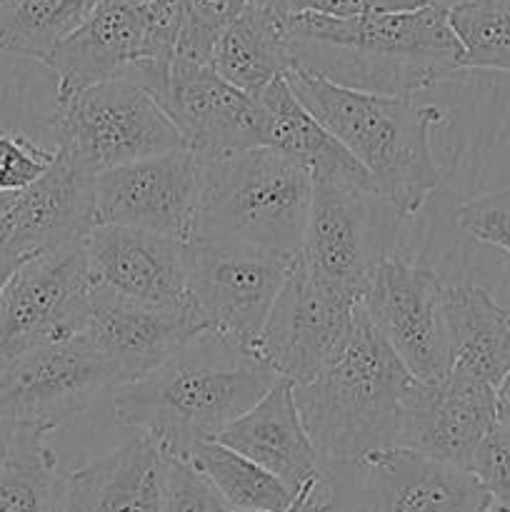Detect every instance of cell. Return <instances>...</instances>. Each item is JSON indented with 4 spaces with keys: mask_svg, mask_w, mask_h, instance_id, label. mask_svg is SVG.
<instances>
[{
    "mask_svg": "<svg viewBox=\"0 0 510 512\" xmlns=\"http://www.w3.org/2000/svg\"><path fill=\"white\" fill-rule=\"evenodd\" d=\"M293 68L360 93L413 98L463 70V48L450 28L448 5L323 18H285Z\"/></svg>",
    "mask_w": 510,
    "mask_h": 512,
    "instance_id": "obj_1",
    "label": "cell"
},
{
    "mask_svg": "<svg viewBox=\"0 0 510 512\" xmlns=\"http://www.w3.org/2000/svg\"><path fill=\"white\" fill-rule=\"evenodd\" d=\"M275 380L253 350L203 333L158 370L120 385L110 410L123 428L148 435L163 453L188 458L195 443L213 440L248 413Z\"/></svg>",
    "mask_w": 510,
    "mask_h": 512,
    "instance_id": "obj_2",
    "label": "cell"
},
{
    "mask_svg": "<svg viewBox=\"0 0 510 512\" xmlns=\"http://www.w3.org/2000/svg\"><path fill=\"white\" fill-rule=\"evenodd\" d=\"M285 80L303 108L358 160L378 193L405 220L423 210L440 185L430 128L445 123L443 110L413 98L360 93L298 68Z\"/></svg>",
    "mask_w": 510,
    "mask_h": 512,
    "instance_id": "obj_3",
    "label": "cell"
},
{
    "mask_svg": "<svg viewBox=\"0 0 510 512\" xmlns=\"http://www.w3.org/2000/svg\"><path fill=\"white\" fill-rule=\"evenodd\" d=\"M413 380L358 305L338 358L315 380L293 385L295 408L320 460L358 468L368 455L395 448Z\"/></svg>",
    "mask_w": 510,
    "mask_h": 512,
    "instance_id": "obj_4",
    "label": "cell"
},
{
    "mask_svg": "<svg viewBox=\"0 0 510 512\" xmlns=\"http://www.w3.org/2000/svg\"><path fill=\"white\" fill-rule=\"evenodd\" d=\"M313 203V173L275 148L205 160L190 243H230L298 255Z\"/></svg>",
    "mask_w": 510,
    "mask_h": 512,
    "instance_id": "obj_5",
    "label": "cell"
},
{
    "mask_svg": "<svg viewBox=\"0 0 510 512\" xmlns=\"http://www.w3.org/2000/svg\"><path fill=\"white\" fill-rule=\"evenodd\" d=\"M50 128L58 153L93 178L135 160L185 150L158 100L130 80H110L58 100Z\"/></svg>",
    "mask_w": 510,
    "mask_h": 512,
    "instance_id": "obj_6",
    "label": "cell"
},
{
    "mask_svg": "<svg viewBox=\"0 0 510 512\" xmlns=\"http://www.w3.org/2000/svg\"><path fill=\"white\" fill-rule=\"evenodd\" d=\"M403 215L375 188L313 180L300 260L310 273L360 303L370 278L390 258Z\"/></svg>",
    "mask_w": 510,
    "mask_h": 512,
    "instance_id": "obj_7",
    "label": "cell"
},
{
    "mask_svg": "<svg viewBox=\"0 0 510 512\" xmlns=\"http://www.w3.org/2000/svg\"><path fill=\"white\" fill-rule=\"evenodd\" d=\"M295 258L250 245L185 243L188 293L208 333L253 350Z\"/></svg>",
    "mask_w": 510,
    "mask_h": 512,
    "instance_id": "obj_8",
    "label": "cell"
},
{
    "mask_svg": "<svg viewBox=\"0 0 510 512\" xmlns=\"http://www.w3.org/2000/svg\"><path fill=\"white\" fill-rule=\"evenodd\" d=\"M93 288L83 243L28 255L0 290V363L75 338Z\"/></svg>",
    "mask_w": 510,
    "mask_h": 512,
    "instance_id": "obj_9",
    "label": "cell"
},
{
    "mask_svg": "<svg viewBox=\"0 0 510 512\" xmlns=\"http://www.w3.org/2000/svg\"><path fill=\"white\" fill-rule=\"evenodd\" d=\"M358 305L315 278L298 255L255 340V358L278 380L310 383L345 348Z\"/></svg>",
    "mask_w": 510,
    "mask_h": 512,
    "instance_id": "obj_10",
    "label": "cell"
},
{
    "mask_svg": "<svg viewBox=\"0 0 510 512\" xmlns=\"http://www.w3.org/2000/svg\"><path fill=\"white\" fill-rule=\"evenodd\" d=\"M173 58L130 0H98L80 28L55 50L48 68L58 78V100L110 80H130L158 100Z\"/></svg>",
    "mask_w": 510,
    "mask_h": 512,
    "instance_id": "obj_11",
    "label": "cell"
},
{
    "mask_svg": "<svg viewBox=\"0 0 510 512\" xmlns=\"http://www.w3.org/2000/svg\"><path fill=\"white\" fill-rule=\"evenodd\" d=\"M115 390L113 370L75 335L0 363V418L58 430Z\"/></svg>",
    "mask_w": 510,
    "mask_h": 512,
    "instance_id": "obj_12",
    "label": "cell"
},
{
    "mask_svg": "<svg viewBox=\"0 0 510 512\" xmlns=\"http://www.w3.org/2000/svg\"><path fill=\"white\" fill-rule=\"evenodd\" d=\"M205 158L190 150L135 160L123 168L95 175V220L98 225L148 230L190 243Z\"/></svg>",
    "mask_w": 510,
    "mask_h": 512,
    "instance_id": "obj_13",
    "label": "cell"
},
{
    "mask_svg": "<svg viewBox=\"0 0 510 512\" xmlns=\"http://www.w3.org/2000/svg\"><path fill=\"white\" fill-rule=\"evenodd\" d=\"M438 275L405 260L385 258L370 278L360 308L415 380L433 383L450 375Z\"/></svg>",
    "mask_w": 510,
    "mask_h": 512,
    "instance_id": "obj_14",
    "label": "cell"
},
{
    "mask_svg": "<svg viewBox=\"0 0 510 512\" xmlns=\"http://www.w3.org/2000/svg\"><path fill=\"white\" fill-rule=\"evenodd\" d=\"M185 150L205 160L265 148V110L258 98L233 88L213 65L175 55L158 98Z\"/></svg>",
    "mask_w": 510,
    "mask_h": 512,
    "instance_id": "obj_15",
    "label": "cell"
},
{
    "mask_svg": "<svg viewBox=\"0 0 510 512\" xmlns=\"http://www.w3.org/2000/svg\"><path fill=\"white\" fill-rule=\"evenodd\" d=\"M203 333L208 325L195 305L153 308L95 285L78 335L113 370L120 388L158 370Z\"/></svg>",
    "mask_w": 510,
    "mask_h": 512,
    "instance_id": "obj_16",
    "label": "cell"
},
{
    "mask_svg": "<svg viewBox=\"0 0 510 512\" xmlns=\"http://www.w3.org/2000/svg\"><path fill=\"white\" fill-rule=\"evenodd\" d=\"M493 423L495 388L490 385L453 373L433 383L413 380L400 410L395 448L468 470Z\"/></svg>",
    "mask_w": 510,
    "mask_h": 512,
    "instance_id": "obj_17",
    "label": "cell"
},
{
    "mask_svg": "<svg viewBox=\"0 0 510 512\" xmlns=\"http://www.w3.org/2000/svg\"><path fill=\"white\" fill-rule=\"evenodd\" d=\"M98 288L153 308H190L185 243L123 225H95L83 240Z\"/></svg>",
    "mask_w": 510,
    "mask_h": 512,
    "instance_id": "obj_18",
    "label": "cell"
},
{
    "mask_svg": "<svg viewBox=\"0 0 510 512\" xmlns=\"http://www.w3.org/2000/svg\"><path fill=\"white\" fill-rule=\"evenodd\" d=\"M95 178L55 150V163L33 185L13 193L0 248L20 255L83 243L95 220Z\"/></svg>",
    "mask_w": 510,
    "mask_h": 512,
    "instance_id": "obj_19",
    "label": "cell"
},
{
    "mask_svg": "<svg viewBox=\"0 0 510 512\" xmlns=\"http://www.w3.org/2000/svg\"><path fill=\"white\" fill-rule=\"evenodd\" d=\"M363 512H485L490 498L470 470L435 463L403 448L368 455Z\"/></svg>",
    "mask_w": 510,
    "mask_h": 512,
    "instance_id": "obj_20",
    "label": "cell"
},
{
    "mask_svg": "<svg viewBox=\"0 0 510 512\" xmlns=\"http://www.w3.org/2000/svg\"><path fill=\"white\" fill-rule=\"evenodd\" d=\"M213 440L253 460L300 493L323 478V460L310 443L293 398V383L275 380L273 388Z\"/></svg>",
    "mask_w": 510,
    "mask_h": 512,
    "instance_id": "obj_21",
    "label": "cell"
},
{
    "mask_svg": "<svg viewBox=\"0 0 510 512\" xmlns=\"http://www.w3.org/2000/svg\"><path fill=\"white\" fill-rule=\"evenodd\" d=\"M65 512H160V448L148 435L63 478Z\"/></svg>",
    "mask_w": 510,
    "mask_h": 512,
    "instance_id": "obj_22",
    "label": "cell"
},
{
    "mask_svg": "<svg viewBox=\"0 0 510 512\" xmlns=\"http://www.w3.org/2000/svg\"><path fill=\"white\" fill-rule=\"evenodd\" d=\"M443 325L450 373L498 388L510 373V310L480 285H445Z\"/></svg>",
    "mask_w": 510,
    "mask_h": 512,
    "instance_id": "obj_23",
    "label": "cell"
},
{
    "mask_svg": "<svg viewBox=\"0 0 510 512\" xmlns=\"http://www.w3.org/2000/svg\"><path fill=\"white\" fill-rule=\"evenodd\" d=\"M210 65L233 88L258 98L273 80L293 70L285 15L250 0L215 38Z\"/></svg>",
    "mask_w": 510,
    "mask_h": 512,
    "instance_id": "obj_24",
    "label": "cell"
},
{
    "mask_svg": "<svg viewBox=\"0 0 510 512\" xmlns=\"http://www.w3.org/2000/svg\"><path fill=\"white\" fill-rule=\"evenodd\" d=\"M258 100L265 110V148H275L290 158H298L300 163L308 165L313 180H340V183L375 188L358 160L295 98L285 75L273 80L258 95Z\"/></svg>",
    "mask_w": 510,
    "mask_h": 512,
    "instance_id": "obj_25",
    "label": "cell"
},
{
    "mask_svg": "<svg viewBox=\"0 0 510 512\" xmlns=\"http://www.w3.org/2000/svg\"><path fill=\"white\" fill-rule=\"evenodd\" d=\"M185 460L238 512H290L300 498L268 470L218 440L195 443Z\"/></svg>",
    "mask_w": 510,
    "mask_h": 512,
    "instance_id": "obj_26",
    "label": "cell"
},
{
    "mask_svg": "<svg viewBox=\"0 0 510 512\" xmlns=\"http://www.w3.org/2000/svg\"><path fill=\"white\" fill-rule=\"evenodd\" d=\"M98 0H0V53L48 65Z\"/></svg>",
    "mask_w": 510,
    "mask_h": 512,
    "instance_id": "obj_27",
    "label": "cell"
},
{
    "mask_svg": "<svg viewBox=\"0 0 510 512\" xmlns=\"http://www.w3.org/2000/svg\"><path fill=\"white\" fill-rule=\"evenodd\" d=\"M450 28L463 48V70L510 73V0L448 5Z\"/></svg>",
    "mask_w": 510,
    "mask_h": 512,
    "instance_id": "obj_28",
    "label": "cell"
},
{
    "mask_svg": "<svg viewBox=\"0 0 510 512\" xmlns=\"http://www.w3.org/2000/svg\"><path fill=\"white\" fill-rule=\"evenodd\" d=\"M0 512H65L63 478L50 445L0 475Z\"/></svg>",
    "mask_w": 510,
    "mask_h": 512,
    "instance_id": "obj_29",
    "label": "cell"
},
{
    "mask_svg": "<svg viewBox=\"0 0 510 512\" xmlns=\"http://www.w3.org/2000/svg\"><path fill=\"white\" fill-rule=\"evenodd\" d=\"M160 512H238L185 458L160 450Z\"/></svg>",
    "mask_w": 510,
    "mask_h": 512,
    "instance_id": "obj_30",
    "label": "cell"
},
{
    "mask_svg": "<svg viewBox=\"0 0 510 512\" xmlns=\"http://www.w3.org/2000/svg\"><path fill=\"white\" fill-rule=\"evenodd\" d=\"M250 0H183L185 20L175 55L210 63V50L220 30L238 18Z\"/></svg>",
    "mask_w": 510,
    "mask_h": 512,
    "instance_id": "obj_31",
    "label": "cell"
},
{
    "mask_svg": "<svg viewBox=\"0 0 510 512\" xmlns=\"http://www.w3.org/2000/svg\"><path fill=\"white\" fill-rule=\"evenodd\" d=\"M455 223L470 238L510 255V185L490 190L460 205Z\"/></svg>",
    "mask_w": 510,
    "mask_h": 512,
    "instance_id": "obj_32",
    "label": "cell"
},
{
    "mask_svg": "<svg viewBox=\"0 0 510 512\" xmlns=\"http://www.w3.org/2000/svg\"><path fill=\"white\" fill-rule=\"evenodd\" d=\"M470 473L490 503L510 510V425L495 420L470 460Z\"/></svg>",
    "mask_w": 510,
    "mask_h": 512,
    "instance_id": "obj_33",
    "label": "cell"
},
{
    "mask_svg": "<svg viewBox=\"0 0 510 512\" xmlns=\"http://www.w3.org/2000/svg\"><path fill=\"white\" fill-rule=\"evenodd\" d=\"M55 150L40 148L25 135L0 133V193H18L48 173Z\"/></svg>",
    "mask_w": 510,
    "mask_h": 512,
    "instance_id": "obj_34",
    "label": "cell"
},
{
    "mask_svg": "<svg viewBox=\"0 0 510 512\" xmlns=\"http://www.w3.org/2000/svg\"><path fill=\"white\" fill-rule=\"evenodd\" d=\"M285 18L323 15V18H355V15L390 13V10L420 8L428 0H253Z\"/></svg>",
    "mask_w": 510,
    "mask_h": 512,
    "instance_id": "obj_35",
    "label": "cell"
},
{
    "mask_svg": "<svg viewBox=\"0 0 510 512\" xmlns=\"http://www.w3.org/2000/svg\"><path fill=\"white\" fill-rule=\"evenodd\" d=\"M50 433H55V430L45 428V425L0 418V475L20 460L48 448Z\"/></svg>",
    "mask_w": 510,
    "mask_h": 512,
    "instance_id": "obj_36",
    "label": "cell"
},
{
    "mask_svg": "<svg viewBox=\"0 0 510 512\" xmlns=\"http://www.w3.org/2000/svg\"><path fill=\"white\" fill-rule=\"evenodd\" d=\"M295 512H333V503L328 498H320L318 483H310L303 490V498H300L298 510Z\"/></svg>",
    "mask_w": 510,
    "mask_h": 512,
    "instance_id": "obj_37",
    "label": "cell"
},
{
    "mask_svg": "<svg viewBox=\"0 0 510 512\" xmlns=\"http://www.w3.org/2000/svg\"><path fill=\"white\" fill-rule=\"evenodd\" d=\"M495 420L510 425V373L495 388Z\"/></svg>",
    "mask_w": 510,
    "mask_h": 512,
    "instance_id": "obj_38",
    "label": "cell"
},
{
    "mask_svg": "<svg viewBox=\"0 0 510 512\" xmlns=\"http://www.w3.org/2000/svg\"><path fill=\"white\" fill-rule=\"evenodd\" d=\"M25 258H28V255H20L8 248H0V290H3V285L8 283L10 275L15 273V268H18Z\"/></svg>",
    "mask_w": 510,
    "mask_h": 512,
    "instance_id": "obj_39",
    "label": "cell"
},
{
    "mask_svg": "<svg viewBox=\"0 0 510 512\" xmlns=\"http://www.w3.org/2000/svg\"><path fill=\"white\" fill-rule=\"evenodd\" d=\"M10 200H13V193H0V235H3V225H5V218H8Z\"/></svg>",
    "mask_w": 510,
    "mask_h": 512,
    "instance_id": "obj_40",
    "label": "cell"
},
{
    "mask_svg": "<svg viewBox=\"0 0 510 512\" xmlns=\"http://www.w3.org/2000/svg\"><path fill=\"white\" fill-rule=\"evenodd\" d=\"M485 512H510V510L500 508V505H490V508H488V510H485Z\"/></svg>",
    "mask_w": 510,
    "mask_h": 512,
    "instance_id": "obj_41",
    "label": "cell"
},
{
    "mask_svg": "<svg viewBox=\"0 0 510 512\" xmlns=\"http://www.w3.org/2000/svg\"><path fill=\"white\" fill-rule=\"evenodd\" d=\"M308 485H310V483H308ZM308 485H305V488H308ZM305 488H303V490H305ZM303 490H300V498H303ZM300 498H298V503H300ZM298 503H295V508L290 510V512H295V510H298Z\"/></svg>",
    "mask_w": 510,
    "mask_h": 512,
    "instance_id": "obj_42",
    "label": "cell"
}]
</instances>
